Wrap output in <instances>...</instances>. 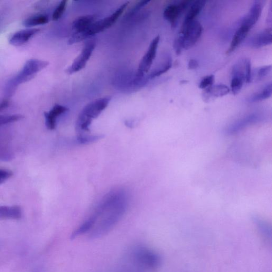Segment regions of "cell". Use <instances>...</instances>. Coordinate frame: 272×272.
Listing matches in <instances>:
<instances>
[{"mask_svg":"<svg viewBox=\"0 0 272 272\" xmlns=\"http://www.w3.org/2000/svg\"><path fill=\"white\" fill-rule=\"evenodd\" d=\"M68 110L66 107L56 105L49 111L45 112V124L47 128L50 130H53L57 123V119L58 117L65 113Z\"/></svg>","mask_w":272,"mask_h":272,"instance_id":"16","label":"cell"},{"mask_svg":"<svg viewBox=\"0 0 272 272\" xmlns=\"http://www.w3.org/2000/svg\"><path fill=\"white\" fill-rule=\"evenodd\" d=\"M126 206V195L124 192L114 191L109 194L89 217L93 226L88 237L98 239L105 236L123 217Z\"/></svg>","mask_w":272,"mask_h":272,"instance_id":"1","label":"cell"},{"mask_svg":"<svg viewBox=\"0 0 272 272\" xmlns=\"http://www.w3.org/2000/svg\"><path fill=\"white\" fill-rule=\"evenodd\" d=\"M245 82V65L243 59L234 65L232 69L231 89L233 95H238Z\"/></svg>","mask_w":272,"mask_h":272,"instance_id":"9","label":"cell"},{"mask_svg":"<svg viewBox=\"0 0 272 272\" xmlns=\"http://www.w3.org/2000/svg\"><path fill=\"white\" fill-rule=\"evenodd\" d=\"M199 67V63L198 60L195 59H191L188 64V68L190 70H194Z\"/></svg>","mask_w":272,"mask_h":272,"instance_id":"30","label":"cell"},{"mask_svg":"<svg viewBox=\"0 0 272 272\" xmlns=\"http://www.w3.org/2000/svg\"><path fill=\"white\" fill-rule=\"evenodd\" d=\"M49 62L38 59H31L27 61L21 72L17 77L16 81L21 83L31 79L35 74L46 68Z\"/></svg>","mask_w":272,"mask_h":272,"instance_id":"8","label":"cell"},{"mask_svg":"<svg viewBox=\"0 0 272 272\" xmlns=\"http://www.w3.org/2000/svg\"><path fill=\"white\" fill-rule=\"evenodd\" d=\"M124 264L126 272H150L161 265V258L155 251L138 245L131 249Z\"/></svg>","mask_w":272,"mask_h":272,"instance_id":"2","label":"cell"},{"mask_svg":"<svg viewBox=\"0 0 272 272\" xmlns=\"http://www.w3.org/2000/svg\"><path fill=\"white\" fill-rule=\"evenodd\" d=\"M206 2L204 1L193 2L191 5L189 12L187 13L184 22H189L196 20V18L198 17L203 10Z\"/></svg>","mask_w":272,"mask_h":272,"instance_id":"20","label":"cell"},{"mask_svg":"<svg viewBox=\"0 0 272 272\" xmlns=\"http://www.w3.org/2000/svg\"><path fill=\"white\" fill-rule=\"evenodd\" d=\"M250 30V28L247 26L240 24L239 29L233 36L227 53H231L238 48V46L245 39Z\"/></svg>","mask_w":272,"mask_h":272,"instance_id":"18","label":"cell"},{"mask_svg":"<svg viewBox=\"0 0 272 272\" xmlns=\"http://www.w3.org/2000/svg\"><path fill=\"white\" fill-rule=\"evenodd\" d=\"M271 66L270 65H266L259 68L255 73V78L257 81L261 80L266 77L271 73Z\"/></svg>","mask_w":272,"mask_h":272,"instance_id":"24","label":"cell"},{"mask_svg":"<svg viewBox=\"0 0 272 272\" xmlns=\"http://www.w3.org/2000/svg\"><path fill=\"white\" fill-rule=\"evenodd\" d=\"M111 100L110 97L101 98L91 102L84 108L77 121V131L81 133L89 130L92 121L98 117L107 108Z\"/></svg>","mask_w":272,"mask_h":272,"instance_id":"4","label":"cell"},{"mask_svg":"<svg viewBox=\"0 0 272 272\" xmlns=\"http://www.w3.org/2000/svg\"><path fill=\"white\" fill-rule=\"evenodd\" d=\"M96 21V17L92 15L82 16L78 18L72 23V29L74 31L72 35H81Z\"/></svg>","mask_w":272,"mask_h":272,"instance_id":"13","label":"cell"},{"mask_svg":"<svg viewBox=\"0 0 272 272\" xmlns=\"http://www.w3.org/2000/svg\"><path fill=\"white\" fill-rule=\"evenodd\" d=\"M215 77L214 75L211 74L209 76L204 77L199 84V88L205 90L214 85Z\"/></svg>","mask_w":272,"mask_h":272,"instance_id":"27","label":"cell"},{"mask_svg":"<svg viewBox=\"0 0 272 272\" xmlns=\"http://www.w3.org/2000/svg\"><path fill=\"white\" fill-rule=\"evenodd\" d=\"M272 95V84L270 82L263 88L255 94L249 99L250 103L262 101L271 97Z\"/></svg>","mask_w":272,"mask_h":272,"instance_id":"21","label":"cell"},{"mask_svg":"<svg viewBox=\"0 0 272 272\" xmlns=\"http://www.w3.org/2000/svg\"><path fill=\"white\" fill-rule=\"evenodd\" d=\"M102 137L101 135H85L80 134L78 136L77 139L80 143L87 144L97 142Z\"/></svg>","mask_w":272,"mask_h":272,"instance_id":"26","label":"cell"},{"mask_svg":"<svg viewBox=\"0 0 272 272\" xmlns=\"http://www.w3.org/2000/svg\"><path fill=\"white\" fill-rule=\"evenodd\" d=\"M172 66V59L170 55H166L164 60L148 75V78L153 79L169 70Z\"/></svg>","mask_w":272,"mask_h":272,"instance_id":"19","label":"cell"},{"mask_svg":"<svg viewBox=\"0 0 272 272\" xmlns=\"http://www.w3.org/2000/svg\"><path fill=\"white\" fill-rule=\"evenodd\" d=\"M12 171L6 168H0V185L10 179L13 175Z\"/></svg>","mask_w":272,"mask_h":272,"instance_id":"29","label":"cell"},{"mask_svg":"<svg viewBox=\"0 0 272 272\" xmlns=\"http://www.w3.org/2000/svg\"><path fill=\"white\" fill-rule=\"evenodd\" d=\"M262 12V5L259 1H255L252 4L248 14L244 17L241 24L245 25L250 28L258 22Z\"/></svg>","mask_w":272,"mask_h":272,"instance_id":"14","label":"cell"},{"mask_svg":"<svg viewBox=\"0 0 272 272\" xmlns=\"http://www.w3.org/2000/svg\"><path fill=\"white\" fill-rule=\"evenodd\" d=\"M22 217V210L18 206H0V220H18Z\"/></svg>","mask_w":272,"mask_h":272,"instance_id":"17","label":"cell"},{"mask_svg":"<svg viewBox=\"0 0 272 272\" xmlns=\"http://www.w3.org/2000/svg\"><path fill=\"white\" fill-rule=\"evenodd\" d=\"M256 223L257 225V227L262 236H263L266 239L271 240V229L268 226V225L265 223L263 221L260 219H256Z\"/></svg>","mask_w":272,"mask_h":272,"instance_id":"23","label":"cell"},{"mask_svg":"<svg viewBox=\"0 0 272 272\" xmlns=\"http://www.w3.org/2000/svg\"><path fill=\"white\" fill-rule=\"evenodd\" d=\"M128 4L129 3L124 4L110 16L94 23L87 31L88 35L93 36L109 29L115 24L120 16L123 14Z\"/></svg>","mask_w":272,"mask_h":272,"instance_id":"6","label":"cell"},{"mask_svg":"<svg viewBox=\"0 0 272 272\" xmlns=\"http://www.w3.org/2000/svg\"><path fill=\"white\" fill-rule=\"evenodd\" d=\"M160 37L157 36L154 38L149 46L147 51L140 61L136 76L138 79H142L144 75L151 69L153 62L156 58L158 46Z\"/></svg>","mask_w":272,"mask_h":272,"instance_id":"5","label":"cell"},{"mask_svg":"<svg viewBox=\"0 0 272 272\" xmlns=\"http://www.w3.org/2000/svg\"><path fill=\"white\" fill-rule=\"evenodd\" d=\"M39 31L38 29H29L18 31L12 36L9 43L14 46H21L29 41Z\"/></svg>","mask_w":272,"mask_h":272,"instance_id":"15","label":"cell"},{"mask_svg":"<svg viewBox=\"0 0 272 272\" xmlns=\"http://www.w3.org/2000/svg\"><path fill=\"white\" fill-rule=\"evenodd\" d=\"M96 43L95 41L88 42L84 46L78 57L75 59L70 66L65 70V72L68 74H72L78 72L85 68L96 48Z\"/></svg>","mask_w":272,"mask_h":272,"instance_id":"7","label":"cell"},{"mask_svg":"<svg viewBox=\"0 0 272 272\" xmlns=\"http://www.w3.org/2000/svg\"><path fill=\"white\" fill-rule=\"evenodd\" d=\"M244 65H245L246 82L249 83L252 81L251 65L250 59L248 58L244 59Z\"/></svg>","mask_w":272,"mask_h":272,"instance_id":"28","label":"cell"},{"mask_svg":"<svg viewBox=\"0 0 272 272\" xmlns=\"http://www.w3.org/2000/svg\"><path fill=\"white\" fill-rule=\"evenodd\" d=\"M203 30V26L198 21L184 22L179 35L173 43L176 54L179 55L183 49L192 48L200 39Z\"/></svg>","mask_w":272,"mask_h":272,"instance_id":"3","label":"cell"},{"mask_svg":"<svg viewBox=\"0 0 272 272\" xmlns=\"http://www.w3.org/2000/svg\"><path fill=\"white\" fill-rule=\"evenodd\" d=\"M67 2L62 1L55 9L52 16V20L54 21H58L63 15L65 9L67 7Z\"/></svg>","mask_w":272,"mask_h":272,"instance_id":"25","label":"cell"},{"mask_svg":"<svg viewBox=\"0 0 272 272\" xmlns=\"http://www.w3.org/2000/svg\"><path fill=\"white\" fill-rule=\"evenodd\" d=\"M192 1H184L180 3L168 5L164 9L163 13L165 20L172 27H175L182 13L192 4Z\"/></svg>","mask_w":272,"mask_h":272,"instance_id":"10","label":"cell"},{"mask_svg":"<svg viewBox=\"0 0 272 272\" xmlns=\"http://www.w3.org/2000/svg\"><path fill=\"white\" fill-rule=\"evenodd\" d=\"M49 22V17L44 15H36L27 18L24 23L27 27L45 25Z\"/></svg>","mask_w":272,"mask_h":272,"instance_id":"22","label":"cell"},{"mask_svg":"<svg viewBox=\"0 0 272 272\" xmlns=\"http://www.w3.org/2000/svg\"><path fill=\"white\" fill-rule=\"evenodd\" d=\"M230 89L224 84L220 83L212 85L204 90L202 98L205 102H210L216 99L226 96L230 93Z\"/></svg>","mask_w":272,"mask_h":272,"instance_id":"11","label":"cell"},{"mask_svg":"<svg viewBox=\"0 0 272 272\" xmlns=\"http://www.w3.org/2000/svg\"><path fill=\"white\" fill-rule=\"evenodd\" d=\"M271 29L262 30L253 36L249 41V44L252 48L259 49L271 44Z\"/></svg>","mask_w":272,"mask_h":272,"instance_id":"12","label":"cell"}]
</instances>
